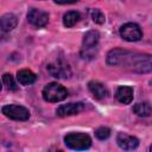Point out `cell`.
<instances>
[{"mask_svg":"<svg viewBox=\"0 0 152 152\" xmlns=\"http://www.w3.org/2000/svg\"><path fill=\"white\" fill-rule=\"evenodd\" d=\"M91 19L94 23L96 24H103L106 18H104V14L100 11V10H93L91 11Z\"/></svg>","mask_w":152,"mask_h":152,"instance_id":"d6986e66","label":"cell"},{"mask_svg":"<svg viewBox=\"0 0 152 152\" xmlns=\"http://www.w3.org/2000/svg\"><path fill=\"white\" fill-rule=\"evenodd\" d=\"M116 142L122 150H127V151L135 150L139 145V140L135 137L126 134V133H119L116 138Z\"/></svg>","mask_w":152,"mask_h":152,"instance_id":"30bf717a","label":"cell"},{"mask_svg":"<svg viewBox=\"0 0 152 152\" xmlns=\"http://www.w3.org/2000/svg\"><path fill=\"white\" fill-rule=\"evenodd\" d=\"M88 88H89L90 93L93 94V96L95 99H97V100H102L108 95L107 88L102 83H100L97 81H90L88 83Z\"/></svg>","mask_w":152,"mask_h":152,"instance_id":"7c38bea8","label":"cell"},{"mask_svg":"<svg viewBox=\"0 0 152 152\" xmlns=\"http://www.w3.org/2000/svg\"><path fill=\"white\" fill-rule=\"evenodd\" d=\"M99 40H100V33L96 30H90L83 36L82 49L80 52L83 59H93L97 55Z\"/></svg>","mask_w":152,"mask_h":152,"instance_id":"7a4b0ae2","label":"cell"},{"mask_svg":"<svg viewBox=\"0 0 152 152\" xmlns=\"http://www.w3.org/2000/svg\"><path fill=\"white\" fill-rule=\"evenodd\" d=\"M107 63L114 66H124L137 74L152 71V55L115 48L107 55Z\"/></svg>","mask_w":152,"mask_h":152,"instance_id":"6da1fadb","label":"cell"},{"mask_svg":"<svg viewBox=\"0 0 152 152\" xmlns=\"http://www.w3.org/2000/svg\"><path fill=\"white\" fill-rule=\"evenodd\" d=\"M17 78H18V81H19L20 84L27 86V84H32V83L36 81L37 76H36L31 70H28V69H23V70L18 71Z\"/></svg>","mask_w":152,"mask_h":152,"instance_id":"5bb4252c","label":"cell"},{"mask_svg":"<svg viewBox=\"0 0 152 152\" xmlns=\"http://www.w3.org/2000/svg\"><path fill=\"white\" fill-rule=\"evenodd\" d=\"M53 1L56 4H59V5H66V4H75L78 0H53Z\"/></svg>","mask_w":152,"mask_h":152,"instance_id":"ffe728a7","label":"cell"},{"mask_svg":"<svg viewBox=\"0 0 152 152\" xmlns=\"http://www.w3.org/2000/svg\"><path fill=\"white\" fill-rule=\"evenodd\" d=\"M151 151H152V146H151Z\"/></svg>","mask_w":152,"mask_h":152,"instance_id":"44dd1931","label":"cell"},{"mask_svg":"<svg viewBox=\"0 0 152 152\" xmlns=\"http://www.w3.org/2000/svg\"><path fill=\"white\" fill-rule=\"evenodd\" d=\"M48 71L51 76L57 78H68L71 75V71L68 66V64L63 59H57L48 65Z\"/></svg>","mask_w":152,"mask_h":152,"instance_id":"52a82bcc","label":"cell"},{"mask_svg":"<svg viewBox=\"0 0 152 152\" xmlns=\"http://www.w3.org/2000/svg\"><path fill=\"white\" fill-rule=\"evenodd\" d=\"M2 82H4V84L6 86V88L8 90H17L18 89V87H17V84H15V82H14V80H13L11 74H4Z\"/></svg>","mask_w":152,"mask_h":152,"instance_id":"e0dca14e","label":"cell"},{"mask_svg":"<svg viewBox=\"0 0 152 152\" xmlns=\"http://www.w3.org/2000/svg\"><path fill=\"white\" fill-rule=\"evenodd\" d=\"M120 36L122 39L127 42H137L141 39L142 32L138 24L134 23H126L120 27Z\"/></svg>","mask_w":152,"mask_h":152,"instance_id":"8992f818","label":"cell"},{"mask_svg":"<svg viewBox=\"0 0 152 152\" xmlns=\"http://www.w3.org/2000/svg\"><path fill=\"white\" fill-rule=\"evenodd\" d=\"M84 108V104L82 102H76V103H66V104H62L57 108L56 114L61 118L64 116H69V115H75L78 114L80 112H82Z\"/></svg>","mask_w":152,"mask_h":152,"instance_id":"9c48e42d","label":"cell"},{"mask_svg":"<svg viewBox=\"0 0 152 152\" xmlns=\"http://www.w3.org/2000/svg\"><path fill=\"white\" fill-rule=\"evenodd\" d=\"M27 19L32 25H34L37 27H43L49 21V14L44 11L37 10V8H31L27 12Z\"/></svg>","mask_w":152,"mask_h":152,"instance_id":"ba28073f","label":"cell"},{"mask_svg":"<svg viewBox=\"0 0 152 152\" xmlns=\"http://www.w3.org/2000/svg\"><path fill=\"white\" fill-rule=\"evenodd\" d=\"M95 135L97 139L100 140H104V139H108L109 135H110V129L108 127H99L96 131H95Z\"/></svg>","mask_w":152,"mask_h":152,"instance_id":"ac0fdd59","label":"cell"},{"mask_svg":"<svg viewBox=\"0 0 152 152\" xmlns=\"http://www.w3.org/2000/svg\"><path fill=\"white\" fill-rule=\"evenodd\" d=\"M68 90L56 82L46 84L43 89V99L48 102H59L64 100L68 96Z\"/></svg>","mask_w":152,"mask_h":152,"instance_id":"3957f363","label":"cell"},{"mask_svg":"<svg viewBox=\"0 0 152 152\" xmlns=\"http://www.w3.org/2000/svg\"><path fill=\"white\" fill-rule=\"evenodd\" d=\"M81 19V14L76 11H70L66 12L63 17V24L66 27H72L74 25H76Z\"/></svg>","mask_w":152,"mask_h":152,"instance_id":"2e32d148","label":"cell"},{"mask_svg":"<svg viewBox=\"0 0 152 152\" xmlns=\"http://www.w3.org/2000/svg\"><path fill=\"white\" fill-rule=\"evenodd\" d=\"M115 97L120 103L124 104H128L132 102L133 100V88L131 87H126V86H121L116 89L115 93Z\"/></svg>","mask_w":152,"mask_h":152,"instance_id":"8fae6325","label":"cell"},{"mask_svg":"<svg viewBox=\"0 0 152 152\" xmlns=\"http://www.w3.org/2000/svg\"><path fill=\"white\" fill-rule=\"evenodd\" d=\"M133 112L139 116H150L152 114V107L148 102H138L133 106Z\"/></svg>","mask_w":152,"mask_h":152,"instance_id":"9a60e30c","label":"cell"},{"mask_svg":"<svg viewBox=\"0 0 152 152\" xmlns=\"http://www.w3.org/2000/svg\"><path fill=\"white\" fill-rule=\"evenodd\" d=\"M65 145L71 150H88L91 145V139L86 133H69L64 138Z\"/></svg>","mask_w":152,"mask_h":152,"instance_id":"277c9868","label":"cell"},{"mask_svg":"<svg viewBox=\"0 0 152 152\" xmlns=\"http://www.w3.org/2000/svg\"><path fill=\"white\" fill-rule=\"evenodd\" d=\"M18 24V18L13 13H6L0 18V27L4 32L12 31Z\"/></svg>","mask_w":152,"mask_h":152,"instance_id":"4fadbf2b","label":"cell"},{"mask_svg":"<svg viewBox=\"0 0 152 152\" xmlns=\"http://www.w3.org/2000/svg\"><path fill=\"white\" fill-rule=\"evenodd\" d=\"M1 112L5 116L15 121H26L30 118L28 109L19 104H6L1 108Z\"/></svg>","mask_w":152,"mask_h":152,"instance_id":"5b68a950","label":"cell"}]
</instances>
